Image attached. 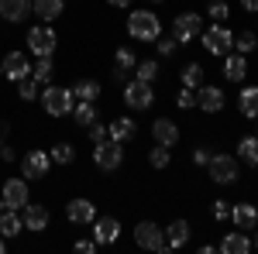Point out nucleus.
Segmentation results:
<instances>
[{"mask_svg": "<svg viewBox=\"0 0 258 254\" xmlns=\"http://www.w3.org/2000/svg\"><path fill=\"white\" fill-rule=\"evenodd\" d=\"M73 90L69 86H45L41 90V107H45V114L48 117H66V114H73Z\"/></svg>", "mask_w": 258, "mask_h": 254, "instance_id": "nucleus-1", "label": "nucleus"}, {"mask_svg": "<svg viewBox=\"0 0 258 254\" xmlns=\"http://www.w3.org/2000/svg\"><path fill=\"white\" fill-rule=\"evenodd\" d=\"M127 35L138 41H155L162 35V24L155 18V11H131L127 18Z\"/></svg>", "mask_w": 258, "mask_h": 254, "instance_id": "nucleus-2", "label": "nucleus"}, {"mask_svg": "<svg viewBox=\"0 0 258 254\" xmlns=\"http://www.w3.org/2000/svg\"><path fill=\"white\" fill-rule=\"evenodd\" d=\"M135 244L145 247V251H169V244H165V230H162L159 223H152V220H141L138 227H135Z\"/></svg>", "mask_w": 258, "mask_h": 254, "instance_id": "nucleus-3", "label": "nucleus"}, {"mask_svg": "<svg viewBox=\"0 0 258 254\" xmlns=\"http://www.w3.org/2000/svg\"><path fill=\"white\" fill-rule=\"evenodd\" d=\"M93 161H97L100 172H117L120 161H124V148H120L117 141H100V144H93Z\"/></svg>", "mask_w": 258, "mask_h": 254, "instance_id": "nucleus-4", "label": "nucleus"}, {"mask_svg": "<svg viewBox=\"0 0 258 254\" xmlns=\"http://www.w3.org/2000/svg\"><path fill=\"white\" fill-rule=\"evenodd\" d=\"M200 38H203V48H207V52H214V55H227L231 45H234V31H227V28L217 21V24H210Z\"/></svg>", "mask_w": 258, "mask_h": 254, "instance_id": "nucleus-5", "label": "nucleus"}, {"mask_svg": "<svg viewBox=\"0 0 258 254\" xmlns=\"http://www.w3.org/2000/svg\"><path fill=\"white\" fill-rule=\"evenodd\" d=\"M207 176L214 179L217 186H231L234 179H238V161L231 155H210L207 161Z\"/></svg>", "mask_w": 258, "mask_h": 254, "instance_id": "nucleus-6", "label": "nucleus"}, {"mask_svg": "<svg viewBox=\"0 0 258 254\" xmlns=\"http://www.w3.org/2000/svg\"><path fill=\"white\" fill-rule=\"evenodd\" d=\"M28 203H31L28 182L24 179H7L4 182V196H0V210H24Z\"/></svg>", "mask_w": 258, "mask_h": 254, "instance_id": "nucleus-7", "label": "nucleus"}, {"mask_svg": "<svg viewBox=\"0 0 258 254\" xmlns=\"http://www.w3.org/2000/svg\"><path fill=\"white\" fill-rule=\"evenodd\" d=\"M124 103L131 110H148L155 103V93H152V82H141V79H131L124 82Z\"/></svg>", "mask_w": 258, "mask_h": 254, "instance_id": "nucleus-8", "label": "nucleus"}, {"mask_svg": "<svg viewBox=\"0 0 258 254\" xmlns=\"http://www.w3.org/2000/svg\"><path fill=\"white\" fill-rule=\"evenodd\" d=\"M203 35V24H200V14H193V11H182L176 21H172V38L179 41V45H189L193 38H200Z\"/></svg>", "mask_w": 258, "mask_h": 254, "instance_id": "nucleus-9", "label": "nucleus"}, {"mask_svg": "<svg viewBox=\"0 0 258 254\" xmlns=\"http://www.w3.org/2000/svg\"><path fill=\"white\" fill-rule=\"evenodd\" d=\"M55 31L48 28V24H38V28H28V48H31V55L41 59V55H52L55 52Z\"/></svg>", "mask_w": 258, "mask_h": 254, "instance_id": "nucleus-10", "label": "nucleus"}, {"mask_svg": "<svg viewBox=\"0 0 258 254\" xmlns=\"http://www.w3.org/2000/svg\"><path fill=\"white\" fill-rule=\"evenodd\" d=\"M48 168H52V155H48V151H28V155L21 158V172L28 179L48 176Z\"/></svg>", "mask_w": 258, "mask_h": 254, "instance_id": "nucleus-11", "label": "nucleus"}, {"mask_svg": "<svg viewBox=\"0 0 258 254\" xmlns=\"http://www.w3.org/2000/svg\"><path fill=\"white\" fill-rule=\"evenodd\" d=\"M66 216H69V223L86 227V223L97 220V206H93L90 199H73V203H66Z\"/></svg>", "mask_w": 258, "mask_h": 254, "instance_id": "nucleus-12", "label": "nucleus"}, {"mask_svg": "<svg viewBox=\"0 0 258 254\" xmlns=\"http://www.w3.org/2000/svg\"><path fill=\"white\" fill-rule=\"evenodd\" d=\"M197 107L207 114H220L224 110V93L220 86H197Z\"/></svg>", "mask_w": 258, "mask_h": 254, "instance_id": "nucleus-13", "label": "nucleus"}, {"mask_svg": "<svg viewBox=\"0 0 258 254\" xmlns=\"http://www.w3.org/2000/svg\"><path fill=\"white\" fill-rule=\"evenodd\" d=\"M21 220H24V230L41 234V230L48 227V210H45L41 203H28V206H24V213H21Z\"/></svg>", "mask_w": 258, "mask_h": 254, "instance_id": "nucleus-14", "label": "nucleus"}, {"mask_svg": "<svg viewBox=\"0 0 258 254\" xmlns=\"http://www.w3.org/2000/svg\"><path fill=\"white\" fill-rule=\"evenodd\" d=\"M0 65H4V76L14 79V82H18V79H24V76H31V62H28V55H24V52H11V55L0 62Z\"/></svg>", "mask_w": 258, "mask_h": 254, "instance_id": "nucleus-15", "label": "nucleus"}, {"mask_svg": "<svg viewBox=\"0 0 258 254\" xmlns=\"http://www.w3.org/2000/svg\"><path fill=\"white\" fill-rule=\"evenodd\" d=\"M231 220H234V227L238 230H258V210L251 203H238V206H231Z\"/></svg>", "mask_w": 258, "mask_h": 254, "instance_id": "nucleus-16", "label": "nucleus"}, {"mask_svg": "<svg viewBox=\"0 0 258 254\" xmlns=\"http://www.w3.org/2000/svg\"><path fill=\"white\" fill-rule=\"evenodd\" d=\"M120 234V223L114 220V216H103V220H93V240H97V247H103V244H114Z\"/></svg>", "mask_w": 258, "mask_h": 254, "instance_id": "nucleus-17", "label": "nucleus"}, {"mask_svg": "<svg viewBox=\"0 0 258 254\" xmlns=\"http://www.w3.org/2000/svg\"><path fill=\"white\" fill-rule=\"evenodd\" d=\"M152 137H155V144H165V148H172L179 141V127L172 124L169 117H159L152 124Z\"/></svg>", "mask_w": 258, "mask_h": 254, "instance_id": "nucleus-18", "label": "nucleus"}, {"mask_svg": "<svg viewBox=\"0 0 258 254\" xmlns=\"http://www.w3.org/2000/svg\"><path fill=\"white\" fill-rule=\"evenodd\" d=\"M186 240H189V223H186V220H172V223L165 227V244H169V251L186 247Z\"/></svg>", "mask_w": 258, "mask_h": 254, "instance_id": "nucleus-19", "label": "nucleus"}, {"mask_svg": "<svg viewBox=\"0 0 258 254\" xmlns=\"http://www.w3.org/2000/svg\"><path fill=\"white\" fill-rule=\"evenodd\" d=\"M28 11H31V4H28V0H0V18L11 21V24L24 21V18H28Z\"/></svg>", "mask_w": 258, "mask_h": 254, "instance_id": "nucleus-20", "label": "nucleus"}, {"mask_svg": "<svg viewBox=\"0 0 258 254\" xmlns=\"http://www.w3.org/2000/svg\"><path fill=\"white\" fill-rule=\"evenodd\" d=\"M107 137L117 141V144L131 141V137H135V120H131V117H114V120H110V127H107Z\"/></svg>", "mask_w": 258, "mask_h": 254, "instance_id": "nucleus-21", "label": "nucleus"}, {"mask_svg": "<svg viewBox=\"0 0 258 254\" xmlns=\"http://www.w3.org/2000/svg\"><path fill=\"white\" fill-rule=\"evenodd\" d=\"M220 251L224 254H248L251 251V240H248L244 230H234V234H227L224 240H220Z\"/></svg>", "mask_w": 258, "mask_h": 254, "instance_id": "nucleus-22", "label": "nucleus"}, {"mask_svg": "<svg viewBox=\"0 0 258 254\" xmlns=\"http://www.w3.org/2000/svg\"><path fill=\"white\" fill-rule=\"evenodd\" d=\"M24 230V220L18 216V210H0V237H18Z\"/></svg>", "mask_w": 258, "mask_h": 254, "instance_id": "nucleus-23", "label": "nucleus"}, {"mask_svg": "<svg viewBox=\"0 0 258 254\" xmlns=\"http://www.w3.org/2000/svg\"><path fill=\"white\" fill-rule=\"evenodd\" d=\"M224 76L231 79V82H241V79L248 76V59H244V55H227V59H224Z\"/></svg>", "mask_w": 258, "mask_h": 254, "instance_id": "nucleus-24", "label": "nucleus"}, {"mask_svg": "<svg viewBox=\"0 0 258 254\" xmlns=\"http://www.w3.org/2000/svg\"><path fill=\"white\" fill-rule=\"evenodd\" d=\"M238 110H241V117H258V86H244L241 90Z\"/></svg>", "mask_w": 258, "mask_h": 254, "instance_id": "nucleus-25", "label": "nucleus"}, {"mask_svg": "<svg viewBox=\"0 0 258 254\" xmlns=\"http://www.w3.org/2000/svg\"><path fill=\"white\" fill-rule=\"evenodd\" d=\"M62 4H66V0H31V11H35L41 21H55L62 14Z\"/></svg>", "mask_w": 258, "mask_h": 254, "instance_id": "nucleus-26", "label": "nucleus"}, {"mask_svg": "<svg viewBox=\"0 0 258 254\" xmlns=\"http://www.w3.org/2000/svg\"><path fill=\"white\" fill-rule=\"evenodd\" d=\"M182 86H186V90L203 86V65H200V62H186V65H182Z\"/></svg>", "mask_w": 258, "mask_h": 254, "instance_id": "nucleus-27", "label": "nucleus"}, {"mask_svg": "<svg viewBox=\"0 0 258 254\" xmlns=\"http://www.w3.org/2000/svg\"><path fill=\"white\" fill-rule=\"evenodd\" d=\"M73 117H76V124H86V127H90V124H93V120H97V107H93V100H80V103H76V107H73Z\"/></svg>", "mask_w": 258, "mask_h": 254, "instance_id": "nucleus-28", "label": "nucleus"}, {"mask_svg": "<svg viewBox=\"0 0 258 254\" xmlns=\"http://www.w3.org/2000/svg\"><path fill=\"white\" fill-rule=\"evenodd\" d=\"M73 97H76V100H93V103H97L100 82H97V79H80V82L73 86Z\"/></svg>", "mask_w": 258, "mask_h": 254, "instance_id": "nucleus-29", "label": "nucleus"}, {"mask_svg": "<svg viewBox=\"0 0 258 254\" xmlns=\"http://www.w3.org/2000/svg\"><path fill=\"white\" fill-rule=\"evenodd\" d=\"M238 158L248 165H258V137H241L238 141Z\"/></svg>", "mask_w": 258, "mask_h": 254, "instance_id": "nucleus-30", "label": "nucleus"}, {"mask_svg": "<svg viewBox=\"0 0 258 254\" xmlns=\"http://www.w3.org/2000/svg\"><path fill=\"white\" fill-rule=\"evenodd\" d=\"M41 82H35L31 76H24V79H18V97L24 100V103H31V100H38L41 97V90H38Z\"/></svg>", "mask_w": 258, "mask_h": 254, "instance_id": "nucleus-31", "label": "nucleus"}, {"mask_svg": "<svg viewBox=\"0 0 258 254\" xmlns=\"http://www.w3.org/2000/svg\"><path fill=\"white\" fill-rule=\"evenodd\" d=\"M31 79L35 82H48L52 79V55H41L38 62H31Z\"/></svg>", "mask_w": 258, "mask_h": 254, "instance_id": "nucleus-32", "label": "nucleus"}, {"mask_svg": "<svg viewBox=\"0 0 258 254\" xmlns=\"http://www.w3.org/2000/svg\"><path fill=\"white\" fill-rule=\"evenodd\" d=\"M48 155H52V161H55V165H73V161H76V148L62 141V144H55V148L48 151Z\"/></svg>", "mask_w": 258, "mask_h": 254, "instance_id": "nucleus-33", "label": "nucleus"}, {"mask_svg": "<svg viewBox=\"0 0 258 254\" xmlns=\"http://www.w3.org/2000/svg\"><path fill=\"white\" fill-rule=\"evenodd\" d=\"M258 45V35L255 31H241V35H234V48H238L241 55H251Z\"/></svg>", "mask_w": 258, "mask_h": 254, "instance_id": "nucleus-34", "label": "nucleus"}, {"mask_svg": "<svg viewBox=\"0 0 258 254\" xmlns=\"http://www.w3.org/2000/svg\"><path fill=\"white\" fill-rule=\"evenodd\" d=\"M135 69H138L141 82H155V76H159V62H155V59H141Z\"/></svg>", "mask_w": 258, "mask_h": 254, "instance_id": "nucleus-35", "label": "nucleus"}, {"mask_svg": "<svg viewBox=\"0 0 258 254\" xmlns=\"http://www.w3.org/2000/svg\"><path fill=\"white\" fill-rule=\"evenodd\" d=\"M148 161H152V168H169L172 155H169V148H165V144H155V148H152V155H148Z\"/></svg>", "mask_w": 258, "mask_h": 254, "instance_id": "nucleus-36", "label": "nucleus"}, {"mask_svg": "<svg viewBox=\"0 0 258 254\" xmlns=\"http://www.w3.org/2000/svg\"><path fill=\"white\" fill-rule=\"evenodd\" d=\"M114 65L131 72V69L138 65V59H135V52H131V48H117V52H114Z\"/></svg>", "mask_w": 258, "mask_h": 254, "instance_id": "nucleus-37", "label": "nucleus"}, {"mask_svg": "<svg viewBox=\"0 0 258 254\" xmlns=\"http://www.w3.org/2000/svg\"><path fill=\"white\" fill-rule=\"evenodd\" d=\"M207 14H210L214 21H220V24H224V21H227V14H231V7H227L224 0H210V7H207Z\"/></svg>", "mask_w": 258, "mask_h": 254, "instance_id": "nucleus-38", "label": "nucleus"}, {"mask_svg": "<svg viewBox=\"0 0 258 254\" xmlns=\"http://www.w3.org/2000/svg\"><path fill=\"white\" fill-rule=\"evenodd\" d=\"M210 213H214V220H231V203H227V199H217V203L210 206Z\"/></svg>", "mask_w": 258, "mask_h": 254, "instance_id": "nucleus-39", "label": "nucleus"}, {"mask_svg": "<svg viewBox=\"0 0 258 254\" xmlns=\"http://www.w3.org/2000/svg\"><path fill=\"white\" fill-rule=\"evenodd\" d=\"M155 45H159V55H176V48H179V41L176 38H155Z\"/></svg>", "mask_w": 258, "mask_h": 254, "instance_id": "nucleus-40", "label": "nucleus"}, {"mask_svg": "<svg viewBox=\"0 0 258 254\" xmlns=\"http://www.w3.org/2000/svg\"><path fill=\"white\" fill-rule=\"evenodd\" d=\"M176 103H179V107H182V110H189V107L197 103V90H182V93H179V97H176Z\"/></svg>", "mask_w": 258, "mask_h": 254, "instance_id": "nucleus-41", "label": "nucleus"}, {"mask_svg": "<svg viewBox=\"0 0 258 254\" xmlns=\"http://www.w3.org/2000/svg\"><path fill=\"white\" fill-rule=\"evenodd\" d=\"M90 141H93V144H100V141H107V127L93 120V124H90Z\"/></svg>", "mask_w": 258, "mask_h": 254, "instance_id": "nucleus-42", "label": "nucleus"}, {"mask_svg": "<svg viewBox=\"0 0 258 254\" xmlns=\"http://www.w3.org/2000/svg\"><path fill=\"white\" fill-rule=\"evenodd\" d=\"M76 251L80 254H93L97 251V240H76Z\"/></svg>", "mask_w": 258, "mask_h": 254, "instance_id": "nucleus-43", "label": "nucleus"}, {"mask_svg": "<svg viewBox=\"0 0 258 254\" xmlns=\"http://www.w3.org/2000/svg\"><path fill=\"white\" fill-rule=\"evenodd\" d=\"M193 161L207 168V161H210V151H207V148H197V151H193Z\"/></svg>", "mask_w": 258, "mask_h": 254, "instance_id": "nucleus-44", "label": "nucleus"}, {"mask_svg": "<svg viewBox=\"0 0 258 254\" xmlns=\"http://www.w3.org/2000/svg\"><path fill=\"white\" fill-rule=\"evenodd\" d=\"M0 158H4V161H14V148H7V144H0Z\"/></svg>", "mask_w": 258, "mask_h": 254, "instance_id": "nucleus-45", "label": "nucleus"}, {"mask_svg": "<svg viewBox=\"0 0 258 254\" xmlns=\"http://www.w3.org/2000/svg\"><path fill=\"white\" fill-rule=\"evenodd\" d=\"M241 7H244L248 14H258V0H241Z\"/></svg>", "mask_w": 258, "mask_h": 254, "instance_id": "nucleus-46", "label": "nucleus"}, {"mask_svg": "<svg viewBox=\"0 0 258 254\" xmlns=\"http://www.w3.org/2000/svg\"><path fill=\"white\" fill-rule=\"evenodd\" d=\"M114 82H127V69H117L114 72Z\"/></svg>", "mask_w": 258, "mask_h": 254, "instance_id": "nucleus-47", "label": "nucleus"}, {"mask_svg": "<svg viewBox=\"0 0 258 254\" xmlns=\"http://www.w3.org/2000/svg\"><path fill=\"white\" fill-rule=\"evenodd\" d=\"M7 131H11V124H7V120H0V141L7 137Z\"/></svg>", "mask_w": 258, "mask_h": 254, "instance_id": "nucleus-48", "label": "nucleus"}, {"mask_svg": "<svg viewBox=\"0 0 258 254\" xmlns=\"http://www.w3.org/2000/svg\"><path fill=\"white\" fill-rule=\"evenodd\" d=\"M110 7H131V0H107Z\"/></svg>", "mask_w": 258, "mask_h": 254, "instance_id": "nucleus-49", "label": "nucleus"}, {"mask_svg": "<svg viewBox=\"0 0 258 254\" xmlns=\"http://www.w3.org/2000/svg\"><path fill=\"white\" fill-rule=\"evenodd\" d=\"M4 251H7V244H4V237H0V254H4Z\"/></svg>", "mask_w": 258, "mask_h": 254, "instance_id": "nucleus-50", "label": "nucleus"}, {"mask_svg": "<svg viewBox=\"0 0 258 254\" xmlns=\"http://www.w3.org/2000/svg\"><path fill=\"white\" fill-rule=\"evenodd\" d=\"M251 247H255V251H258V240H255V244H251Z\"/></svg>", "mask_w": 258, "mask_h": 254, "instance_id": "nucleus-51", "label": "nucleus"}, {"mask_svg": "<svg viewBox=\"0 0 258 254\" xmlns=\"http://www.w3.org/2000/svg\"><path fill=\"white\" fill-rule=\"evenodd\" d=\"M0 72H4V65H0Z\"/></svg>", "mask_w": 258, "mask_h": 254, "instance_id": "nucleus-52", "label": "nucleus"}]
</instances>
